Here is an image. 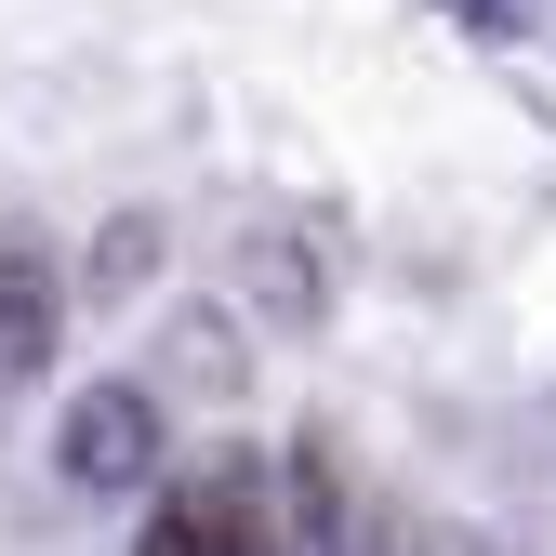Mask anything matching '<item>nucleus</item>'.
Here are the masks:
<instances>
[{
    "mask_svg": "<svg viewBox=\"0 0 556 556\" xmlns=\"http://www.w3.org/2000/svg\"><path fill=\"white\" fill-rule=\"evenodd\" d=\"M147 556H292V543H278V517H265V477H252V464H199L186 491H160Z\"/></svg>",
    "mask_w": 556,
    "mask_h": 556,
    "instance_id": "nucleus-1",
    "label": "nucleus"
},
{
    "mask_svg": "<svg viewBox=\"0 0 556 556\" xmlns=\"http://www.w3.org/2000/svg\"><path fill=\"white\" fill-rule=\"evenodd\" d=\"M160 464V397L147 384H80L53 425V477L66 491H132V477Z\"/></svg>",
    "mask_w": 556,
    "mask_h": 556,
    "instance_id": "nucleus-2",
    "label": "nucleus"
},
{
    "mask_svg": "<svg viewBox=\"0 0 556 556\" xmlns=\"http://www.w3.org/2000/svg\"><path fill=\"white\" fill-rule=\"evenodd\" d=\"M53 331H66V278H53V239L0 226V397H14V384H40Z\"/></svg>",
    "mask_w": 556,
    "mask_h": 556,
    "instance_id": "nucleus-3",
    "label": "nucleus"
}]
</instances>
